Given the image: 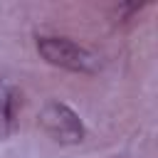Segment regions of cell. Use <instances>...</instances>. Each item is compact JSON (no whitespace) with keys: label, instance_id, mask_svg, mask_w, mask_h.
Returning <instances> with one entry per match:
<instances>
[{"label":"cell","instance_id":"1","mask_svg":"<svg viewBox=\"0 0 158 158\" xmlns=\"http://www.w3.org/2000/svg\"><path fill=\"white\" fill-rule=\"evenodd\" d=\"M37 52L40 57L59 69L79 72V74H96L101 69V57L91 52L89 47L69 40V37H54V35H40L37 37Z\"/></svg>","mask_w":158,"mask_h":158},{"label":"cell","instance_id":"2","mask_svg":"<svg viewBox=\"0 0 158 158\" xmlns=\"http://www.w3.org/2000/svg\"><path fill=\"white\" fill-rule=\"evenodd\" d=\"M40 126L42 131L62 143V146H74L84 141V123L77 116V111H72L67 104L62 101H47L40 111Z\"/></svg>","mask_w":158,"mask_h":158},{"label":"cell","instance_id":"3","mask_svg":"<svg viewBox=\"0 0 158 158\" xmlns=\"http://www.w3.org/2000/svg\"><path fill=\"white\" fill-rule=\"evenodd\" d=\"M17 111H20V89L7 74L0 72V141L12 136L17 126Z\"/></svg>","mask_w":158,"mask_h":158}]
</instances>
